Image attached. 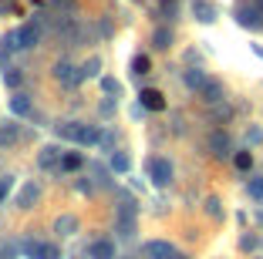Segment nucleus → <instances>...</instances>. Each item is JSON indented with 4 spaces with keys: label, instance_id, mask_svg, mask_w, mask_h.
I'll return each mask as SVG.
<instances>
[{
    "label": "nucleus",
    "instance_id": "nucleus-1",
    "mask_svg": "<svg viewBox=\"0 0 263 259\" xmlns=\"http://www.w3.org/2000/svg\"><path fill=\"white\" fill-rule=\"evenodd\" d=\"M148 178H152V185L165 189L172 182V162L169 158H148Z\"/></svg>",
    "mask_w": 263,
    "mask_h": 259
},
{
    "label": "nucleus",
    "instance_id": "nucleus-2",
    "mask_svg": "<svg viewBox=\"0 0 263 259\" xmlns=\"http://www.w3.org/2000/svg\"><path fill=\"white\" fill-rule=\"evenodd\" d=\"M24 252H27V259H61V249L54 243H41V239L24 243Z\"/></svg>",
    "mask_w": 263,
    "mask_h": 259
},
{
    "label": "nucleus",
    "instance_id": "nucleus-3",
    "mask_svg": "<svg viewBox=\"0 0 263 259\" xmlns=\"http://www.w3.org/2000/svg\"><path fill=\"white\" fill-rule=\"evenodd\" d=\"M142 256L145 259H172L176 256V246L165 243V239H148V243L142 246Z\"/></svg>",
    "mask_w": 263,
    "mask_h": 259
},
{
    "label": "nucleus",
    "instance_id": "nucleus-4",
    "mask_svg": "<svg viewBox=\"0 0 263 259\" xmlns=\"http://www.w3.org/2000/svg\"><path fill=\"white\" fill-rule=\"evenodd\" d=\"M132 232H135V206H132V202H125V206L118 209V236L128 239Z\"/></svg>",
    "mask_w": 263,
    "mask_h": 259
},
{
    "label": "nucleus",
    "instance_id": "nucleus-5",
    "mask_svg": "<svg viewBox=\"0 0 263 259\" xmlns=\"http://www.w3.org/2000/svg\"><path fill=\"white\" fill-rule=\"evenodd\" d=\"M37 41H41V27L37 24H24V27H17V44H21V51L37 47Z\"/></svg>",
    "mask_w": 263,
    "mask_h": 259
},
{
    "label": "nucleus",
    "instance_id": "nucleus-6",
    "mask_svg": "<svg viewBox=\"0 0 263 259\" xmlns=\"http://www.w3.org/2000/svg\"><path fill=\"white\" fill-rule=\"evenodd\" d=\"M209 152L216 155V158H226V155L233 152L230 135H226V131H213V135H209Z\"/></svg>",
    "mask_w": 263,
    "mask_h": 259
},
{
    "label": "nucleus",
    "instance_id": "nucleus-7",
    "mask_svg": "<svg viewBox=\"0 0 263 259\" xmlns=\"http://www.w3.org/2000/svg\"><path fill=\"white\" fill-rule=\"evenodd\" d=\"M88 259H115V243L111 239H95L88 246Z\"/></svg>",
    "mask_w": 263,
    "mask_h": 259
},
{
    "label": "nucleus",
    "instance_id": "nucleus-8",
    "mask_svg": "<svg viewBox=\"0 0 263 259\" xmlns=\"http://www.w3.org/2000/svg\"><path fill=\"white\" fill-rule=\"evenodd\" d=\"M98 138H101L98 125H74V142L78 145H95Z\"/></svg>",
    "mask_w": 263,
    "mask_h": 259
},
{
    "label": "nucleus",
    "instance_id": "nucleus-9",
    "mask_svg": "<svg viewBox=\"0 0 263 259\" xmlns=\"http://www.w3.org/2000/svg\"><path fill=\"white\" fill-rule=\"evenodd\" d=\"M37 198H41V185L37 182H27L21 189V195H17V209H34Z\"/></svg>",
    "mask_w": 263,
    "mask_h": 259
},
{
    "label": "nucleus",
    "instance_id": "nucleus-10",
    "mask_svg": "<svg viewBox=\"0 0 263 259\" xmlns=\"http://www.w3.org/2000/svg\"><path fill=\"white\" fill-rule=\"evenodd\" d=\"M139 101H142V108H148V111H162L165 108L162 91H155V88H145V91L139 94Z\"/></svg>",
    "mask_w": 263,
    "mask_h": 259
},
{
    "label": "nucleus",
    "instance_id": "nucleus-11",
    "mask_svg": "<svg viewBox=\"0 0 263 259\" xmlns=\"http://www.w3.org/2000/svg\"><path fill=\"white\" fill-rule=\"evenodd\" d=\"M51 74H54V81H61V84H78V71L71 68L68 61H58L54 68H51Z\"/></svg>",
    "mask_w": 263,
    "mask_h": 259
},
{
    "label": "nucleus",
    "instance_id": "nucleus-12",
    "mask_svg": "<svg viewBox=\"0 0 263 259\" xmlns=\"http://www.w3.org/2000/svg\"><path fill=\"white\" fill-rule=\"evenodd\" d=\"M78 229H81V222H78V215H71V212L58 215V222H54V232H61V236H74Z\"/></svg>",
    "mask_w": 263,
    "mask_h": 259
},
{
    "label": "nucleus",
    "instance_id": "nucleus-13",
    "mask_svg": "<svg viewBox=\"0 0 263 259\" xmlns=\"http://www.w3.org/2000/svg\"><path fill=\"white\" fill-rule=\"evenodd\" d=\"M236 21H240L243 27H250V31H253V27H260V24H263V10L260 7H243L240 14H236Z\"/></svg>",
    "mask_w": 263,
    "mask_h": 259
},
{
    "label": "nucleus",
    "instance_id": "nucleus-14",
    "mask_svg": "<svg viewBox=\"0 0 263 259\" xmlns=\"http://www.w3.org/2000/svg\"><path fill=\"white\" fill-rule=\"evenodd\" d=\"M193 14H196V21H202V24L216 21V7H213L209 0H193Z\"/></svg>",
    "mask_w": 263,
    "mask_h": 259
},
{
    "label": "nucleus",
    "instance_id": "nucleus-15",
    "mask_svg": "<svg viewBox=\"0 0 263 259\" xmlns=\"http://www.w3.org/2000/svg\"><path fill=\"white\" fill-rule=\"evenodd\" d=\"M61 148H54V145H47V148H41V158H37V165L41 168H54V165H61Z\"/></svg>",
    "mask_w": 263,
    "mask_h": 259
},
{
    "label": "nucleus",
    "instance_id": "nucleus-16",
    "mask_svg": "<svg viewBox=\"0 0 263 259\" xmlns=\"http://www.w3.org/2000/svg\"><path fill=\"white\" fill-rule=\"evenodd\" d=\"M14 51H21V44H17V31H10L0 37V61H7V54H14Z\"/></svg>",
    "mask_w": 263,
    "mask_h": 259
},
{
    "label": "nucleus",
    "instance_id": "nucleus-17",
    "mask_svg": "<svg viewBox=\"0 0 263 259\" xmlns=\"http://www.w3.org/2000/svg\"><path fill=\"white\" fill-rule=\"evenodd\" d=\"M10 111H14V114H21V118H24V114H31V111H34V108H31V98L17 91L14 98H10Z\"/></svg>",
    "mask_w": 263,
    "mask_h": 259
},
{
    "label": "nucleus",
    "instance_id": "nucleus-18",
    "mask_svg": "<svg viewBox=\"0 0 263 259\" xmlns=\"http://www.w3.org/2000/svg\"><path fill=\"white\" fill-rule=\"evenodd\" d=\"M206 81L209 77L202 74L199 68H193V71H186V88H193V91H202V88H206Z\"/></svg>",
    "mask_w": 263,
    "mask_h": 259
},
{
    "label": "nucleus",
    "instance_id": "nucleus-19",
    "mask_svg": "<svg viewBox=\"0 0 263 259\" xmlns=\"http://www.w3.org/2000/svg\"><path fill=\"white\" fill-rule=\"evenodd\" d=\"M199 94H202V101H206V105H216V101L223 98V88H219L216 81H206V88H202Z\"/></svg>",
    "mask_w": 263,
    "mask_h": 259
},
{
    "label": "nucleus",
    "instance_id": "nucleus-20",
    "mask_svg": "<svg viewBox=\"0 0 263 259\" xmlns=\"http://www.w3.org/2000/svg\"><path fill=\"white\" fill-rule=\"evenodd\" d=\"M98 68H101L98 57H88V61L78 68V81H85V77H95V74H98Z\"/></svg>",
    "mask_w": 263,
    "mask_h": 259
},
{
    "label": "nucleus",
    "instance_id": "nucleus-21",
    "mask_svg": "<svg viewBox=\"0 0 263 259\" xmlns=\"http://www.w3.org/2000/svg\"><path fill=\"white\" fill-rule=\"evenodd\" d=\"M152 44L159 47V51H165V47H172V31H169V27H159V31L152 34Z\"/></svg>",
    "mask_w": 263,
    "mask_h": 259
},
{
    "label": "nucleus",
    "instance_id": "nucleus-22",
    "mask_svg": "<svg viewBox=\"0 0 263 259\" xmlns=\"http://www.w3.org/2000/svg\"><path fill=\"white\" fill-rule=\"evenodd\" d=\"M14 142H17V125L14 122L0 125V148H4V145H14Z\"/></svg>",
    "mask_w": 263,
    "mask_h": 259
},
{
    "label": "nucleus",
    "instance_id": "nucleus-23",
    "mask_svg": "<svg viewBox=\"0 0 263 259\" xmlns=\"http://www.w3.org/2000/svg\"><path fill=\"white\" fill-rule=\"evenodd\" d=\"M58 168H64V172H78V168H81V155H74V152H68L61 158V165Z\"/></svg>",
    "mask_w": 263,
    "mask_h": 259
},
{
    "label": "nucleus",
    "instance_id": "nucleus-24",
    "mask_svg": "<svg viewBox=\"0 0 263 259\" xmlns=\"http://www.w3.org/2000/svg\"><path fill=\"white\" fill-rule=\"evenodd\" d=\"M4 84H7V88H21V84H24V74L17 68H7V71H4Z\"/></svg>",
    "mask_w": 263,
    "mask_h": 259
},
{
    "label": "nucleus",
    "instance_id": "nucleus-25",
    "mask_svg": "<svg viewBox=\"0 0 263 259\" xmlns=\"http://www.w3.org/2000/svg\"><path fill=\"white\" fill-rule=\"evenodd\" d=\"M233 162H236V168H240V172H250V165H253V155H250V152H236V158H233Z\"/></svg>",
    "mask_w": 263,
    "mask_h": 259
},
{
    "label": "nucleus",
    "instance_id": "nucleus-26",
    "mask_svg": "<svg viewBox=\"0 0 263 259\" xmlns=\"http://www.w3.org/2000/svg\"><path fill=\"white\" fill-rule=\"evenodd\" d=\"M132 71H135V74H148V57L145 54H139V57L132 61Z\"/></svg>",
    "mask_w": 263,
    "mask_h": 259
},
{
    "label": "nucleus",
    "instance_id": "nucleus-27",
    "mask_svg": "<svg viewBox=\"0 0 263 259\" xmlns=\"http://www.w3.org/2000/svg\"><path fill=\"white\" fill-rule=\"evenodd\" d=\"M111 168H115V172H128V155H111Z\"/></svg>",
    "mask_w": 263,
    "mask_h": 259
},
{
    "label": "nucleus",
    "instance_id": "nucleus-28",
    "mask_svg": "<svg viewBox=\"0 0 263 259\" xmlns=\"http://www.w3.org/2000/svg\"><path fill=\"white\" fill-rule=\"evenodd\" d=\"M10 189H14V175H4V178H0V202L10 195Z\"/></svg>",
    "mask_w": 263,
    "mask_h": 259
},
{
    "label": "nucleus",
    "instance_id": "nucleus-29",
    "mask_svg": "<svg viewBox=\"0 0 263 259\" xmlns=\"http://www.w3.org/2000/svg\"><path fill=\"white\" fill-rule=\"evenodd\" d=\"M101 88H105V94H118V91H122V84H118L115 77H105V81H101Z\"/></svg>",
    "mask_w": 263,
    "mask_h": 259
},
{
    "label": "nucleus",
    "instance_id": "nucleus-30",
    "mask_svg": "<svg viewBox=\"0 0 263 259\" xmlns=\"http://www.w3.org/2000/svg\"><path fill=\"white\" fill-rule=\"evenodd\" d=\"M206 212L213 215V219H219V215H223V209H219V198H206Z\"/></svg>",
    "mask_w": 263,
    "mask_h": 259
},
{
    "label": "nucleus",
    "instance_id": "nucleus-31",
    "mask_svg": "<svg viewBox=\"0 0 263 259\" xmlns=\"http://www.w3.org/2000/svg\"><path fill=\"white\" fill-rule=\"evenodd\" d=\"M250 195H253V198H263V182H260V178H250Z\"/></svg>",
    "mask_w": 263,
    "mask_h": 259
},
{
    "label": "nucleus",
    "instance_id": "nucleus-32",
    "mask_svg": "<svg viewBox=\"0 0 263 259\" xmlns=\"http://www.w3.org/2000/svg\"><path fill=\"white\" fill-rule=\"evenodd\" d=\"M240 246H243V249H256V236H243Z\"/></svg>",
    "mask_w": 263,
    "mask_h": 259
},
{
    "label": "nucleus",
    "instance_id": "nucleus-33",
    "mask_svg": "<svg viewBox=\"0 0 263 259\" xmlns=\"http://www.w3.org/2000/svg\"><path fill=\"white\" fill-rule=\"evenodd\" d=\"M172 259H186V256H182V252H176V256H172Z\"/></svg>",
    "mask_w": 263,
    "mask_h": 259
},
{
    "label": "nucleus",
    "instance_id": "nucleus-34",
    "mask_svg": "<svg viewBox=\"0 0 263 259\" xmlns=\"http://www.w3.org/2000/svg\"><path fill=\"white\" fill-rule=\"evenodd\" d=\"M256 7H260V10H263V0H256Z\"/></svg>",
    "mask_w": 263,
    "mask_h": 259
},
{
    "label": "nucleus",
    "instance_id": "nucleus-35",
    "mask_svg": "<svg viewBox=\"0 0 263 259\" xmlns=\"http://www.w3.org/2000/svg\"><path fill=\"white\" fill-rule=\"evenodd\" d=\"M256 259H263V256H256Z\"/></svg>",
    "mask_w": 263,
    "mask_h": 259
}]
</instances>
